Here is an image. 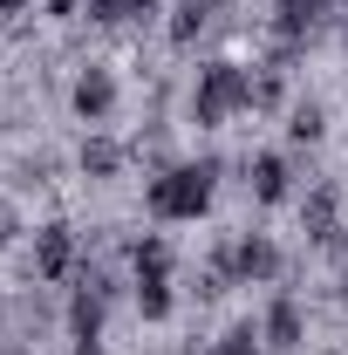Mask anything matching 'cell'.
Returning a JSON list of instances; mask_svg holds the SVG:
<instances>
[{"label": "cell", "mask_w": 348, "mask_h": 355, "mask_svg": "<svg viewBox=\"0 0 348 355\" xmlns=\"http://www.w3.org/2000/svg\"><path fill=\"white\" fill-rule=\"evenodd\" d=\"M232 110H253V76H246L239 62H212V69H198L191 116H198V123H225Z\"/></svg>", "instance_id": "6da1fadb"}, {"label": "cell", "mask_w": 348, "mask_h": 355, "mask_svg": "<svg viewBox=\"0 0 348 355\" xmlns=\"http://www.w3.org/2000/svg\"><path fill=\"white\" fill-rule=\"evenodd\" d=\"M212 164H171V171L150 184V212L157 219H198L212 205Z\"/></svg>", "instance_id": "7a4b0ae2"}, {"label": "cell", "mask_w": 348, "mask_h": 355, "mask_svg": "<svg viewBox=\"0 0 348 355\" xmlns=\"http://www.w3.org/2000/svg\"><path fill=\"white\" fill-rule=\"evenodd\" d=\"M218 273H232V280H273L280 273V253H273V239H232L225 253H218Z\"/></svg>", "instance_id": "3957f363"}, {"label": "cell", "mask_w": 348, "mask_h": 355, "mask_svg": "<svg viewBox=\"0 0 348 355\" xmlns=\"http://www.w3.org/2000/svg\"><path fill=\"white\" fill-rule=\"evenodd\" d=\"M321 21H328V0H280V7H273V28H280V42H287V48L314 42Z\"/></svg>", "instance_id": "277c9868"}, {"label": "cell", "mask_w": 348, "mask_h": 355, "mask_svg": "<svg viewBox=\"0 0 348 355\" xmlns=\"http://www.w3.org/2000/svg\"><path fill=\"white\" fill-rule=\"evenodd\" d=\"M35 266H42V280H69V266H76V232H69V225H42V232H35Z\"/></svg>", "instance_id": "5b68a950"}, {"label": "cell", "mask_w": 348, "mask_h": 355, "mask_svg": "<svg viewBox=\"0 0 348 355\" xmlns=\"http://www.w3.org/2000/svg\"><path fill=\"white\" fill-rule=\"evenodd\" d=\"M110 110H116V76H110V69H82V76H76V116L103 123Z\"/></svg>", "instance_id": "8992f818"}, {"label": "cell", "mask_w": 348, "mask_h": 355, "mask_svg": "<svg viewBox=\"0 0 348 355\" xmlns=\"http://www.w3.org/2000/svg\"><path fill=\"white\" fill-rule=\"evenodd\" d=\"M253 198H260V205H280V198H287V157H273V150L253 157Z\"/></svg>", "instance_id": "52a82bcc"}, {"label": "cell", "mask_w": 348, "mask_h": 355, "mask_svg": "<svg viewBox=\"0 0 348 355\" xmlns=\"http://www.w3.org/2000/svg\"><path fill=\"white\" fill-rule=\"evenodd\" d=\"M260 335L273 342V349H301V308H294V301L280 294V301L266 308V328H260Z\"/></svg>", "instance_id": "ba28073f"}, {"label": "cell", "mask_w": 348, "mask_h": 355, "mask_svg": "<svg viewBox=\"0 0 348 355\" xmlns=\"http://www.w3.org/2000/svg\"><path fill=\"white\" fill-rule=\"evenodd\" d=\"M89 21H103V28H123V21H150L157 14V0H82Z\"/></svg>", "instance_id": "9c48e42d"}, {"label": "cell", "mask_w": 348, "mask_h": 355, "mask_svg": "<svg viewBox=\"0 0 348 355\" xmlns=\"http://www.w3.org/2000/svg\"><path fill=\"white\" fill-rule=\"evenodd\" d=\"M137 287H171V246L164 239H143L137 246Z\"/></svg>", "instance_id": "30bf717a"}, {"label": "cell", "mask_w": 348, "mask_h": 355, "mask_svg": "<svg viewBox=\"0 0 348 355\" xmlns=\"http://www.w3.org/2000/svg\"><path fill=\"white\" fill-rule=\"evenodd\" d=\"M212 7H218V0H177V14H171V42H198V28L212 21Z\"/></svg>", "instance_id": "8fae6325"}, {"label": "cell", "mask_w": 348, "mask_h": 355, "mask_svg": "<svg viewBox=\"0 0 348 355\" xmlns=\"http://www.w3.org/2000/svg\"><path fill=\"white\" fill-rule=\"evenodd\" d=\"M82 171L89 178H116V171H123V150H116L110 137H89V144H82Z\"/></svg>", "instance_id": "7c38bea8"}, {"label": "cell", "mask_w": 348, "mask_h": 355, "mask_svg": "<svg viewBox=\"0 0 348 355\" xmlns=\"http://www.w3.org/2000/svg\"><path fill=\"white\" fill-rule=\"evenodd\" d=\"M69 328H76V342L103 328V294H76V308H69Z\"/></svg>", "instance_id": "4fadbf2b"}, {"label": "cell", "mask_w": 348, "mask_h": 355, "mask_svg": "<svg viewBox=\"0 0 348 355\" xmlns=\"http://www.w3.org/2000/svg\"><path fill=\"white\" fill-rule=\"evenodd\" d=\"M307 232H314V239H328V232H335V191H328V184L307 198Z\"/></svg>", "instance_id": "5bb4252c"}, {"label": "cell", "mask_w": 348, "mask_h": 355, "mask_svg": "<svg viewBox=\"0 0 348 355\" xmlns=\"http://www.w3.org/2000/svg\"><path fill=\"white\" fill-rule=\"evenodd\" d=\"M260 328H253V321H239V328H225V335H218V355H260Z\"/></svg>", "instance_id": "9a60e30c"}, {"label": "cell", "mask_w": 348, "mask_h": 355, "mask_svg": "<svg viewBox=\"0 0 348 355\" xmlns=\"http://www.w3.org/2000/svg\"><path fill=\"white\" fill-rule=\"evenodd\" d=\"M321 130H328V116H321L314 103H301V110H294V123H287V137H294V144H314Z\"/></svg>", "instance_id": "2e32d148"}, {"label": "cell", "mask_w": 348, "mask_h": 355, "mask_svg": "<svg viewBox=\"0 0 348 355\" xmlns=\"http://www.w3.org/2000/svg\"><path fill=\"white\" fill-rule=\"evenodd\" d=\"M14 232H21V212H14V205H7V198H0V246H7V239H14Z\"/></svg>", "instance_id": "e0dca14e"}, {"label": "cell", "mask_w": 348, "mask_h": 355, "mask_svg": "<svg viewBox=\"0 0 348 355\" xmlns=\"http://www.w3.org/2000/svg\"><path fill=\"white\" fill-rule=\"evenodd\" d=\"M48 14H76V7H82V0H42Z\"/></svg>", "instance_id": "ac0fdd59"}, {"label": "cell", "mask_w": 348, "mask_h": 355, "mask_svg": "<svg viewBox=\"0 0 348 355\" xmlns=\"http://www.w3.org/2000/svg\"><path fill=\"white\" fill-rule=\"evenodd\" d=\"M76 355H103V342H96V335H82V342H76Z\"/></svg>", "instance_id": "d6986e66"}, {"label": "cell", "mask_w": 348, "mask_h": 355, "mask_svg": "<svg viewBox=\"0 0 348 355\" xmlns=\"http://www.w3.org/2000/svg\"><path fill=\"white\" fill-rule=\"evenodd\" d=\"M21 7H28V0H0V14H21Z\"/></svg>", "instance_id": "ffe728a7"}, {"label": "cell", "mask_w": 348, "mask_h": 355, "mask_svg": "<svg viewBox=\"0 0 348 355\" xmlns=\"http://www.w3.org/2000/svg\"><path fill=\"white\" fill-rule=\"evenodd\" d=\"M342 42H348V28H342Z\"/></svg>", "instance_id": "44dd1931"}]
</instances>
